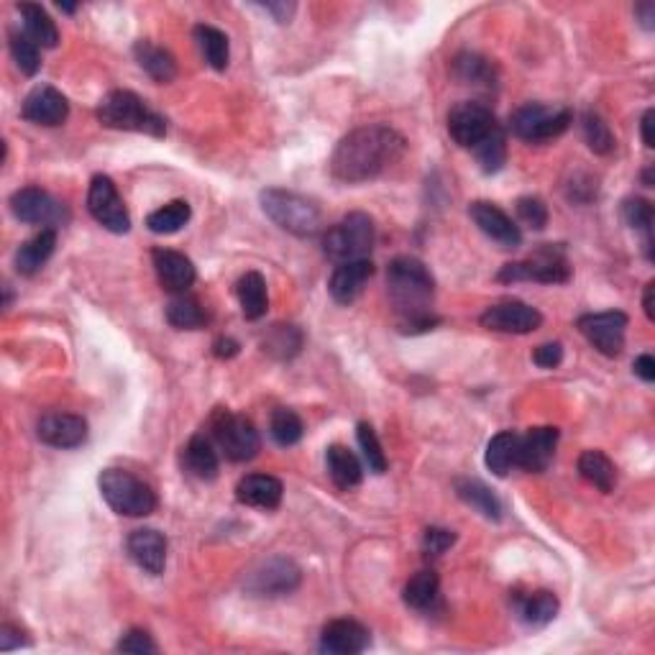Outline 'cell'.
I'll list each match as a JSON object with an SVG mask.
<instances>
[{
	"label": "cell",
	"instance_id": "1",
	"mask_svg": "<svg viewBox=\"0 0 655 655\" xmlns=\"http://www.w3.org/2000/svg\"><path fill=\"white\" fill-rule=\"evenodd\" d=\"M405 149V136L392 126H361L338 141L331 157V174L346 185H361L395 167Z\"/></svg>",
	"mask_w": 655,
	"mask_h": 655
},
{
	"label": "cell",
	"instance_id": "2",
	"mask_svg": "<svg viewBox=\"0 0 655 655\" xmlns=\"http://www.w3.org/2000/svg\"><path fill=\"white\" fill-rule=\"evenodd\" d=\"M389 300L402 318V331H428L438 323L433 315L435 279L430 269L415 256H397L387 267Z\"/></svg>",
	"mask_w": 655,
	"mask_h": 655
},
{
	"label": "cell",
	"instance_id": "3",
	"mask_svg": "<svg viewBox=\"0 0 655 655\" xmlns=\"http://www.w3.org/2000/svg\"><path fill=\"white\" fill-rule=\"evenodd\" d=\"M261 210L267 213L269 221L277 223L282 231L297 238H315L323 231V213L313 200L297 195L292 190L269 187L259 195Z\"/></svg>",
	"mask_w": 655,
	"mask_h": 655
},
{
	"label": "cell",
	"instance_id": "4",
	"mask_svg": "<svg viewBox=\"0 0 655 655\" xmlns=\"http://www.w3.org/2000/svg\"><path fill=\"white\" fill-rule=\"evenodd\" d=\"M98 121L105 128L116 131H134V134L162 139L167 134V121L154 113L144 100L131 90H113L98 105Z\"/></svg>",
	"mask_w": 655,
	"mask_h": 655
},
{
	"label": "cell",
	"instance_id": "5",
	"mask_svg": "<svg viewBox=\"0 0 655 655\" xmlns=\"http://www.w3.org/2000/svg\"><path fill=\"white\" fill-rule=\"evenodd\" d=\"M377 241V228L366 213L343 215L336 226H331L323 236V254L333 264H346V261L369 259L371 249Z\"/></svg>",
	"mask_w": 655,
	"mask_h": 655
},
{
	"label": "cell",
	"instance_id": "6",
	"mask_svg": "<svg viewBox=\"0 0 655 655\" xmlns=\"http://www.w3.org/2000/svg\"><path fill=\"white\" fill-rule=\"evenodd\" d=\"M103 499L123 517H146L157 510V494L144 479L123 469H105L98 479Z\"/></svg>",
	"mask_w": 655,
	"mask_h": 655
},
{
	"label": "cell",
	"instance_id": "7",
	"mask_svg": "<svg viewBox=\"0 0 655 655\" xmlns=\"http://www.w3.org/2000/svg\"><path fill=\"white\" fill-rule=\"evenodd\" d=\"M499 282H540V285H563L571 279V264L561 246L543 244L522 261H510L497 274Z\"/></svg>",
	"mask_w": 655,
	"mask_h": 655
},
{
	"label": "cell",
	"instance_id": "8",
	"mask_svg": "<svg viewBox=\"0 0 655 655\" xmlns=\"http://www.w3.org/2000/svg\"><path fill=\"white\" fill-rule=\"evenodd\" d=\"M571 121H574V116H571L569 108L525 103L510 116V131L517 139L528 141V144H543V141L558 139L561 134H566Z\"/></svg>",
	"mask_w": 655,
	"mask_h": 655
},
{
	"label": "cell",
	"instance_id": "9",
	"mask_svg": "<svg viewBox=\"0 0 655 655\" xmlns=\"http://www.w3.org/2000/svg\"><path fill=\"white\" fill-rule=\"evenodd\" d=\"M210 428H213V438L223 456L233 464H246L259 453V430L244 415H236L231 410H215Z\"/></svg>",
	"mask_w": 655,
	"mask_h": 655
},
{
	"label": "cell",
	"instance_id": "10",
	"mask_svg": "<svg viewBox=\"0 0 655 655\" xmlns=\"http://www.w3.org/2000/svg\"><path fill=\"white\" fill-rule=\"evenodd\" d=\"M499 128L497 118H494L492 108L476 100H464V103L453 105L448 113V134L461 149H471L482 144L484 139L494 134Z\"/></svg>",
	"mask_w": 655,
	"mask_h": 655
},
{
	"label": "cell",
	"instance_id": "11",
	"mask_svg": "<svg viewBox=\"0 0 655 655\" xmlns=\"http://www.w3.org/2000/svg\"><path fill=\"white\" fill-rule=\"evenodd\" d=\"M87 210L95 221L111 233H128L131 231V215H128L126 203H123L121 192H118L116 182L108 174H95L90 180V190H87Z\"/></svg>",
	"mask_w": 655,
	"mask_h": 655
},
{
	"label": "cell",
	"instance_id": "12",
	"mask_svg": "<svg viewBox=\"0 0 655 655\" xmlns=\"http://www.w3.org/2000/svg\"><path fill=\"white\" fill-rule=\"evenodd\" d=\"M302 571L290 558H269L246 576V589L254 597H285L300 586Z\"/></svg>",
	"mask_w": 655,
	"mask_h": 655
},
{
	"label": "cell",
	"instance_id": "13",
	"mask_svg": "<svg viewBox=\"0 0 655 655\" xmlns=\"http://www.w3.org/2000/svg\"><path fill=\"white\" fill-rule=\"evenodd\" d=\"M579 331L586 341L592 343L602 356L622 354L625 348V333H627V315L622 310H607V313H592L581 315Z\"/></svg>",
	"mask_w": 655,
	"mask_h": 655
},
{
	"label": "cell",
	"instance_id": "14",
	"mask_svg": "<svg viewBox=\"0 0 655 655\" xmlns=\"http://www.w3.org/2000/svg\"><path fill=\"white\" fill-rule=\"evenodd\" d=\"M479 323L494 333H512V336H525V333L538 331L543 325V315L538 308L520 300H505L497 305H489L482 313Z\"/></svg>",
	"mask_w": 655,
	"mask_h": 655
},
{
	"label": "cell",
	"instance_id": "15",
	"mask_svg": "<svg viewBox=\"0 0 655 655\" xmlns=\"http://www.w3.org/2000/svg\"><path fill=\"white\" fill-rule=\"evenodd\" d=\"M11 213L29 226H57L64 218V208L41 187H24L11 195Z\"/></svg>",
	"mask_w": 655,
	"mask_h": 655
},
{
	"label": "cell",
	"instance_id": "16",
	"mask_svg": "<svg viewBox=\"0 0 655 655\" xmlns=\"http://www.w3.org/2000/svg\"><path fill=\"white\" fill-rule=\"evenodd\" d=\"M70 116V103L52 85H36L21 105V118L34 126H62Z\"/></svg>",
	"mask_w": 655,
	"mask_h": 655
},
{
	"label": "cell",
	"instance_id": "17",
	"mask_svg": "<svg viewBox=\"0 0 655 655\" xmlns=\"http://www.w3.org/2000/svg\"><path fill=\"white\" fill-rule=\"evenodd\" d=\"M469 215L471 221L476 223V228L487 238H492L494 244L502 246V249H517L522 244L520 226L499 205L487 203V200H476V203H471Z\"/></svg>",
	"mask_w": 655,
	"mask_h": 655
},
{
	"label": "cell",
	"instance_id": "18",
	"mask_svg": "<svg viewBox=\"0 0 655 655\" xmlns=\"http://www.w3.org/2000/svg\"><path fill=\"white\" fill-rule=\"evenodd\" d=\"M36 435L41 443L52 448H80L87 441V423L72 412H47L36 423Z\"/></svg>",
	"mask_w": 655,
	"mask_h": 655
},
{
	"label": "cell",
	"instance_id": "19",
	"mask_svg": "<svg viewBox=\"0 0 655 655\" xmlns=\"http://www.w3.org/2000/svg\"><path fill=\"white\" fill-rule=\"evenodd\" d=\"M558 446V428L543 425V428H530L520 435V453H517V466L530 474H543L553 464Z\"/></svg>",
	"mask_w": 655,
	"mask_h": 655
},
{
	"label": "cell",
	"instance_id": "20",
	"mask_svg": "<svg viewBox=\"0 0 655 655\" xmlns=\"http://www.w3.org/2000/svg\"><path fill=\"white\" fill-rule=\"evenodd\" d=\"M151 261H154V272H157L159 285L167 292H172V295H185L195 285V279H198L195 264L185 254H180V251L154 249L151 251Z\"/></svg>",
	"mask_w": 655,
	"mask_h": 655
},
{
	"label": "cell",
	"instance_id": "21",
	"mask_svg": "<svg viewBox=\"0 0 655 655\" xmlns=\"http://www.w3.org/2000/svg\"><path fill=\"white\" fill-rule=\"evenodd\" d=\"M371 643V635L356 620H333L323 627L320 635V653L328 655H356L364 653Z\"/></svg>",
	"mask_w": 655,
	"mask_h": 655
},
{
	"label": "cell",
	"instance_id": "22",
	"mask_svg": "<svg viewBox=\"0 0 655 655\" xmlns=\"http://www.w3.org/2000/svg\"><path fill=\"white\" fill-rule=\"evenodd\" d=\"M128 556L134 558L139 569L146 574L159 576L167 566V538L154 528H139L128 535L126 540Z\"/></svg>",
	"mask_w": 655,
	"mask_h": 655
},
{
	"label": "cell",
	"instance_id": "23",
	"mask_svg": "<svg viewBox=\"0 0 655 655\" xmlns=\"http://www.w3.org/2000/svg\"><path fill=\"white\" fill-rule=\"evenodd\" d=\"M371 277H374V264H371V259L346 261V264H338L336 272L331 274L328 292H331V297L338 305H351V302L359 300V295L364 292V287L369 285Z\"/></svg>",
	"mask_w": 655,
	"mask_h": 655
},
{
	"label": "cell",
	"instance_id": "24",
	"mask_svg": "<svg viewBox=\"0 0 655 655\" xmlns=\"http://www.w3.org/2000/svg\"><path fill=\"white\" fill-rule=\"evenodd\" d=\"M282 494H285L282 482L269 474H249L236 484L238 502L256 510H277L282 505Z\"/></svg>",
	"mask_w": 655,
	"mask_h": 655
},
{
	"label": "cell",
	"instance_id": "25",
	"mask_svg": "<svg viewBox=\"0 0 655 655\" xmlns=\"http://www.w3.org/2000/svg\"><path fill=\"white\" fill-rule=\"evenodd\" d=\"M54 246H57V231L54 228H41L36 236H31L29 241L18 246L16 256H13L16 272L24 274V277H34L47 264L49 256L54 254Z\"/></svg>",
	"mask_w": 655,
	"mask_h": 655
},
{
	"label": "cell",
	"instance_id": "26",
	"mask_svg": "<svg viewBox=\"0 0 655 655\" xmlns=\"http://www.w3.org/2000/svg\"><path fill=\"white\" fill-rule=\"evenodd\" d=\"M453 75L461 85L484 87V90H492L497 85V67L487 57L474 52H461L453 59Z\"/></svg>",
	"mask_w": 655,
	"mask_h": 655
},
{
	"label": "cell",
	"instance_id": "27",
	"mask_svg": "<svg viewBox=\"0 0 655 655\" xmlns=\"http://www.w3.org/2000/svg\"><path fill=\"white\" fill-rule=\"evenodd\" d=\"M18 13L24 18V34L39 49H54L59 44V29L47 11L36 3H21Z\"/></svg>",
	"mask_w": 655,
	"mask_h": 655
},
{
	"label": "cell",
	"instance_id": "28",
	"mask_svg": "<svg viewBox=\"0 0 655 655\" xmlns=\"http://www.w3.org/2000/svg\"><path fill=\"white\" fill-rule=\"evenodd\" d=\"M325 464H328V474H331L333 484L343 492L348 489H356L364 479V469H361L359 458L348 451L346 446H331L328 453H325Z\"/></svg>",
	"mask_w": 655,
	"mask_h": 655
},
{
	"label": "cell",
	"instance_id": "29",
	"mask_svg": "<svg viewBox=\"0 0 655 655\" xmlns=\"http://www.w3.org/2000/svg\"><path fill=\"white\" fill-rule=\"evenodd\" d=\"M136 62H139L141 70L151 77L159 85H167L177 77V62H174L172 54L167 49L151 44V41H139L134 47Z\"/></svg>",
	"mask_w": 655,
	"mask_h": 655
},
{
	"label": "cell",
	"instance_id": "30",
	"mask_svg": "<svg viewBox=\"0 0 655 655\" xmlns=\"http://www.w3.org/2000/svg\"><path fill=\"white\" fill-rule=\"evenodd\" d=\"M182 458H185V469L190 471L192 476L203 479V482H213L215 476H218V469H221L218 453H215L213 443H210L205 435H192Z\"/></svg>",
	"mask_w": 655,
	"mask_h": 655
},
{
	"label": "cell",
	"instance_id": "31",
	"mask_svg": "<svg viewBox=\"0 0 655 655\" xmlns=\"http://www.w3.org/2000/svg\"><path fill=\"white\" fill-rule=\"evenodd\" d=\"M402 597H405L407 607L418 609V612H430V609H435L438 602H441V579L430 569L418 571V574L405 584Z\"/></svg>",
	"mask_w": 655,
	"mask_h": 655
},
{
	"label": "cell",
	"instance_id": "32",
	"mask_svg": "<svg viewBox=\"0 0 655 655\" xmlns=\"http://www.w3.org/2000/svg\"><path fill=\"white\" fill-rule=\"evenodd\" d=\"M558 597L553 592H530L517 599V617L528 627H545L548 622L556 620L558 615Z\"/></svg>",
	"mask_w": 655,
	"mask_h": 655
},
{
	"label": "cell",
	"instance_id": "33",
	"mask_svg": "<svg viewBox=\"0 0 655 655\" xmlns=\"http://www.w3.org/2000/svg\"><path fill=\"white\" fill-rule=\"evenodd\" d=\"M517 453H520V435L502 430L489 441L484 464L494 476H507L517 466Z\"/></svg>",
	"mask_w": 655,
	"mask_h": 655
},
{
	"label": "cell",
	"instance_id": "34",
	"mask_svg": "<svg viewBox=\"0 0 655 655\" xmlns=\"http://www.w3.org/2000/svg\"><path fill=\"white\" fill-rule=\"evenodd\" d=\"M238 302H241V313L246 320H259L267 315L269 297H267V282L259 272H246L238 279L236 285Z\"/></svg>",
	"mask_w": 655,
	"mask_h": 655
},
{
	"label": "cell",
	"instance_id": "35",
	"mask_svg": "<svg viewBox=\"0 0 655 655\" xmlns=\"http://www.w3.org/2000/svg\"><path fill=\"white\" fill-rule=\"evenodd\" d=\"M456 494L464 499L466 505L474 507L476 512H482L487 520H502V502H499L497 494H494L487 484L479 482V479H458Z\"/></svg>",
	"mask_w": 655,
	"mask_h": 655
},
{
	"label": "cell",
	"instance_id": "36",
	"mask_svg": "<svg viewBox=\"0 0 655 655\" xmlns=\"http://www.w3.org/2000/svg\"><path fill=\"white\" fill-rule=\"evenodd\" d=\"M195 41H198L200 52H203L205 62L213 67L215 72H226L228 59H231V47H228V36L221 29L208 24H198L192 29Z\"/></svg>",
	"mask_w": 655,
	"mask_h": 655
},
{
	"label": "cell",
	"instance_id": "37",
	"mask_svg": "<svg viewBox=\"0 0 655 655\" xmlns=\"http://www.w3.org/2000/svg\"><path fill=\"white\" fill-rule=\"evenodd\" d=\"M579 474L599 492L609 494L617 484V469L602 451H584L579 458Z\"/></svg>",
	"mask_w": 655,
	"mask_h": 655
},
{
	"label": "cell",
	"instance_id": "38",
	"mask_svg": "<svg viewBox=\"0 0 655 655\" xmlns=\"http://www.w3.org/2000/svg\"><path fill=\"white\" fill-rule=\"evenodd\" d=\"M192 208L187 200H172V203L162 205L154 213L146 215V228L157 236H169V233H177L187 226L190 221Z\"/></svg>",
	"mask_w": 655,
	"mask_h": 655
},
{
	"label": "cell",
	"instance_id": "39",
	"mask_svg": "<svg viewBox=\"0 0 655 655\" xmlns=\"http://www.w3.org/2000/svg\"><path fill=\"white\" fill-rule=\"evenodd\" d=\"M205 310L200 302L190 295H177L167 305V323L177 331H198L205 325Z\"/></svg>",
	"mask_w": 655,
	"mask_h": 655
},
{
	"label": "cell",
	"instance_id": "40",
	"mask_svg": "<svg viewBox=\"0 0 655 655\" xmlns=\"http://www.w3.org/2000/svg\"><path fill=\"white\" fill-rule=\"evenodd\" d=\"M269 433H272L277 446L290 448L302 441L305 425H302L300 415H297L295 410H290V407H277V410L272 412V420H269Z\"/></svg>",
	"mask_w": 655,
	"mask_h": 655
},
{
	"label": "cell",
	"instance_id": "41",
	"mask_svg": "<svg viewBox=\"0 0 655 655\" xmlns=\"http://www.w3.org/2000/svg\"><path fill=\"white\" fill-rule=\"evenodd\" d=\"M261 348L274 359H292V356L300 354L302 333L297 331L295 325H274L267 338L261 341Z\"/></svg>",
	"mask_w": 655,
	"mask_h": 655
},
{
	"label": "cell",
	"instance_id": "42",
	"mask_svg": "<svg viewBox=\"0 0 655 655\" xmlns=\"http://www.w3.org/2000/svg\"><path fill=\"white\" fill-rule=\"evenodd\" d=\"M581 131H584L586 144H589V149H592L594 154H602V157H607V154L615 151V134H612L609 123L604 121L599 113L586 111L584 116H581Z\"/></svg>",
	"mask_w": 655,
	"mask_h": 655
},
{
	"label": "cell",
	"instance_id": "43",
	"mask_svg": "<svg viewBox=\"0 0 655 655\" xmlns=\"http://www.w3.org/2000/svg\"><path fill=\"white\" fill-rule=\"evenodd\" d=\"M476 162L482 167L484 174H497L499 169L505 167L507 162V136L505 128L499 126L489 139H484L482 144L474 149Z\"/></svg>",
	"mask_w": 655,
	"mask_h": 655
},
{
	"label": "cell",
	"instance_id": "44",
	"mask_svg": "<svg viewBox=\"0 0 655 655\" xmlns=\"http://www.w3.org/2000/svg\"><path fill=\"white\" fill-rule=\"evenodd\" d=\"M622 218H625V223L632 231L645 233V251H648V259L653 261V238H650V231H653V205L643 198H627L625 205H622Z\"/></svg>",
	"mask_w": 655,
	"mask_h": 655
},
{
	"label": "cell",
	"instance_id": "45",
	"mask_svg": "<svg viewBox=\"0 0 655 655\" xmlns=\"http://www.w3.org/2000/svg\"><path fill=\"white\" fill-rule=\"evenodd\" d=\"M8 39H11V54H13V62L18 64V70L24 72V75L34 77L36 72L41 70L39 47H36L29 36L21 34V31H11Z\"/></svg>",
	"mask_w": 655,
	"mask_h": 655
},
{
	"label": "cell",
	"instance_id": "46",
	"mask_svg": "<svg viewBox=\"0 0 655 655\" xmlns=\"http://www.w3.org/2000/svg\"><path fill=\"white\" fill-rule=\"evenodd\" d=\"M356 438H359L361 453H364V461L366 466H369V471H374V474H384V471H387V456H384L382 443H379L374 428H371L369 423H359V428H356Z\"/></svg>",
	"mask_w": 655,
	"mask_h": 655
},
{
	"label": "cell",
	"instance_id": "47",
	"mask_svg": "<svg viewBox=\"0 0 655 655\" xmlns=\"http://www.w3.org/2000/svg\"><path fill=\"white\" fill-rule=\"evenodd\" d=\"M517 218L533 231H543L548 226V205L540 198H533V195L520 198L517 200Z\"/></svg>",
	"mask_w": 655,
	"mask_h": 655
},
{
	"label": "cell",
	"instance_id": "48",
	"mask_svg": "<svg viewBox=\"0 0 655 655\" xmlns=\"http://www.w3.org/2000/svg\"><path fill=\"white\" fill-rule=\"evenodd\" d=\"M118 650L121 653H134V655H149L157 653V643L151 640L146 630H128L121 640H118Z\"/></svg>",
	"mask_w": 655,
	"mask_h": 655
},
{
	"label": "cell",
	"instance_id": "49",
	"mask_svg": "<svg viewBox=\"0 0 655 655\" xmlns=\"http://www.w3.org/2000/svg\"><path fill=\"white\" fill-rule=\"evenodd\" d=\"M456 543V533L453 530H446V528H428L425 530V538H423V551L425 556H443V553L451 548V545Z\"/></svg>",
	"mask_w": 655,
	"mask_h": 655
},
{
	"label": "cell",
	"instance_id": "50",
	"mask_svg": "<svg viewBox=\"0 0 655 655\" xmlns=\"http://www.w3.org/2000/svg\"><path fill=\"white\" fill-rule=\"evenodd\" d=\"M533 361L540 369H556L563 361V346L561 343H543V346L535 348Z\"/></svg>",
	"mask_w": 655,
	"mask_h": 655
},
{
	"label": "cell",
	"instance_id": "51",
	"mask_svg": "<svg viewBox=\"0 0 655 655\" xmlns=\"http://www.w3.org/2000/svg\"><path fill=\"white\" fill-rule=\"evenodd\" d=\"M21 645H31L29 638H24V632L16 625H0V650H16Z\"/></svg>",
	"mask_w": 655,
	"mask_h": 655
},
{
	"label": "cell",
	"instance_id": "52",
	"mask_svg": "<svg viewBox=\"0 0 655 655\" xmlns=\"http://www.w3.org/2000/svg\"><path fill=\"white\" fill-rule=\"evenodd\" d=\"M632 369H635V374H638V377L643 379L645 384L655 382V359L650 354L638 356V359H635V364H632Z\"/></svg>",
	"mask_w": 655,
	"mask_h": 655
},
{
	"label": "cell",
	"instance_id": "53",
	"mask_svg": "<svg viewBox=\"0 0 655 655\" xmlns=\"http://www.w3.org/2000/svg\"><path fill=\"white\" fill-rule=\"evenodd\" d=\"M264 8H267V11L277 18L279 24H290V18L295 16V11H297L295 3H267Z\"/></svg>",
	"mask_w": 655,
	"mask_h": 655
},
{
	"label": "cell",
	"instance_id": "54",
	"mask_svg": "<svg viewBox=\"0 0 655 655\" xmlns=\"http://www.w3.org/2000/svg\"><path fill=\"white\" fill-rule=\"evenodd\" d=\"M238 351H241V346H238L233 338H218V341L213 343V354L218 356V359H233Z\"/></svg>",
	"mask_w": 655,
	"mask_h": 655
},
{
	"label": "cell",
	"instance_id": "55",
	"mask_svg": "<svg viewBox=\"0 0 655 655\" xmlns=\"http://www.w3.org/2000/svg\"><path fill=\"white\" fill-rule=\"evenodd\" d=\"M635 16L640 18V26H643L645 31L655 29V8H653V3H640V6H635Z\"/></svg>",
	"mask_w": 655,
	"mask_h": 655
},
{
	"label": "cell",
	"instance_id": "56",
	"mask_svg": "<svg viewBox=\"0 0 655 655\" xmlns=\"http://www.w3.org/2000/svg\"><path fill=\"white\" fill-rule=\"evenodd\" d=\"M653 126H655V111H645L643 121H640V128H643V144L648 146V149H653L655 146Z\"/></svg>",
	"mask_w": 655,
	"mask_h": 655
},
{
	"label": "cell",
	"instance_id": "57",
	"mask_svg": "<svg viewBox=\"0 0 655 655\" xmlns=\"http://www.w3.org/2000/svg\"><path fill=\"white\" fill-rule=\"evenodd\" d=\"M653 295H655V285H653V282H648V285H645V295H643V310H645V315H648L650 323H655Z\"/></svg>",
	"mask_w": 655,
	"mask_h": 655
},
{
	"label": "cell",
	"instance_id": "58",
	"mask_svg": "<svg viewBox=\"0 0 655 655\" xmlns=\"http://www.w3.org/2000/svg\"><path fill=\"white\" fill-rule=\"evenodd\" d=\"M643 180H645V187H653V169H648V172L643 174Z\"/></svg>",
	"mask_w": 655,
	"mask_h": 655
},
{
	"label": "cell",
	"instance_id": "59",
	"mask_svg": "<svg viewBox=\"0 0 655 655\" xmlns=\"http://www.w3.org/2000/svg\"><path fill=\"white\" fill-rule=\"evenodd\" d=\"M59 8H62V11H67V13H75L77 6H70V3H59Z\"/></svg>",
	"mask_w": 655,
	"mask_h": 655
}]
</instances>
